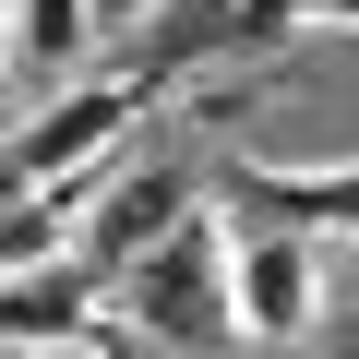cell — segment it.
I'll use <instances>...</instances> for the list:
<instances>
[{
	"instance_id": "cell-13",
	"label": "cell",
	"mask_w": 359,
	"mask_h": 359,
	"mask_svg": "<svg viewBox=\"0 0 359 359\" xmlns=\"http://www.w3.org/2000/svg\"><path fill=\"white\" fill-rule=\"evenodd\" d=\"M0 72H13V0H0Z\"/></svg>"
},
{
	"instance_id": "cell-3",
	"label": "cell",
	"mask_w": 359,
	"mask_h": 359,
	"mask_svg": "<svg viewBox=\"0 0 359 359\" xmlns=\"http://www.w3.org/2000/svg\"><path fill=\"white\" fill-rule=\"evenodd\" d=\"M228 323L252 335V347H299L311 323H323V264H311V240L299 228H228Z\"/></svg>"
},
{
	"instance_id": "cell-10",
	"label": "cell",
	"mask_w": 359,
	"mask_h": 359,
	"mask_svg": "<svg viewBox=\"0 0 359 359\" xmlns=\"http://www.w3.org/2000/svg\"><path fill=\"white\" fill-rule=\"evenodd\" d=\"M84 13H96V36H144V25L168 13V0H84Z\"/></svg>"
},
{
	"instance_id": "cell-11",
	"label": "cell",
	"mask_w": 359,
	"mask_h": 359,
	"mask_svg": "<svg viewBox=\"0 0 359 359\" xmlns=\"http://www.w3.org/2000/svg\"><path fill=\"white\" fill-rule=\"evenodd\" d=\"M311 25H359V0H299V36Z\"/></svg>"
},
{
	"instance_id": "cell-4",
	"label": "cell",
	"mask_w": 359,
	"mask_h": 359,
	"mask_svg": "<svg viewBox=\"0 0 359 359\" xmlns=\"http://www.w3.org/2000/svg\"><path fill=\"white\" fill-rule=\"evenodd\" d=\"M144 36H156V48H144V84H168V72H204V60H264V48H287V36H299V0H168Z\"/></svg>"
},
{
	"instance_id": "cell-2",
	"label": "cell",
	"mask_w": 359,
	"mask_h": 359,
	"mask_svg": "<svg viewBox=\"0 0 359 359\" xmlns=\"http://www.w3.org/2000/svg\"><path fill=\"white\" fill-rule=\"evenodd\" d=\"M156 96H168V84H144V72H84V84H60V96H48L13 144H0V156H13L36 192H72V180H96V168H108V144H120V132H144V120H156Z\"/></svg>"
},
{
	"instance_id": "cell-1",
	"label": "cell",
	"mask_w": 359,
	"mask_h": 359,
	"mask_svg": "<svg viewBox=\"0 0 359 359\" xmlns=\"http://www.w3.org/2000/svg\"><path fill=\"white\" fill-rule=\"evenodd\" d=\"M108 299H120L132 335H168V347L216 359V347L240 335V323H228V216H180L144 264L108 276Z\"/></svg>"
},
{
	"instance_id": "cell-5",
	"label": "cell",
	"mask_w": 359,
	"mask_h": 359,
	"mask_svg": "<svg viewBox=\"0 0 359 359\" xmlns=\"http://www.w3.org/2000/svg\"><path fill=\"white\" fill-rule=\"evenodd\" d=\"M180 216H204V192H192V168H144V180H120V192L84 216V264L96 276H120V264H144Z\"/></svg>"
},
{
	"instance_id": "cell-7",
	"label": "cell",
	"mask_w": 359,
	"mask_h": 359,
	"mask_svg": "<svg viewBox=\"0 0 359 359\" xmlns=\"http://www.w3.org/2000/svg\"><path fill=\"white\" fill-rule=\"evenodd\" d=\"M108 311V276L72 252V264H36V276H0V347H72L96 335Z\"/></svg>"
},
{
	"instance_id": "cell-9",
	"label": "cell",
	"mask_w": 359,
	"mask_h": 359,
	"mask_svg": "<svg viewBox=\"0 0 359 359\" xmlns=\"http://www.w3.org/2000/svg\"><path fill=\"white\" fill-rule=\"evenodd\" d=\"M72 252H84L72 192H25L13 216H0V276H36V264H72Z\"/></svg>"
},
{
	"instance_id": "cell-8",
	"label": "cell",
	"mask_w": 359,
	"mask_h": 359,
	"mask_svg": "<svg viewBox=\"0 0 359 359\" xmlns=\"http://www.w3.org/2000/svg\"><path fill=\"white\" fill-rule=\"evenodd\" d=\"M84 48H96V13H84V0H13V72L84 84Z\"/></svg>"
},
{
	"instance_id": "cell-12",
	"label": "cell",
	"mask_w": 359,
	"mask_h": 359,
	"mask_svg": "<svg viewBox=\"0 0 359 359\" xmlns=\"http://www.w3.org/2000/svg\"><path fill=\"white\" fill-rule=\"evenodd\" d=\"M25 192H36V180H25V168H13V156H0V216H13V204H25Z\"/></svg>"
},
{
	"instance_id": "cell-6",
	"label": "cell",
	"mask_w": 359,
	"mask_h": 359,
	"mask_svg": "<svg viewBox=\"0 0 359 359\" xmlns=\"http://www.w3.org/2000/svg\"><path fill=\"white\" fill-rule=\"evenodd\" d=\"M240 204L299 228V240H359V156L347 168H287V156H252L240 168Z\"/></svg>"
},
{
	"instance_id": "cell-14",
	"label": "cell",
	"mask_w": 359,
	"mask_h": 359,
	"mask_svg": "<svg viewBox=\"0 0 359 359\" xmlns=\"http://www.w3.org/2000/svg\"><path fill=\"white\" fill-rule=\"evenodd\" d=\"M36 359H108V347H36Z\"/></svg>"
}]
</instances>
